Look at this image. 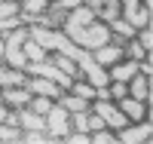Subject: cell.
<instances>
[{"instance_id":"cell-1","label":"cell","mask_w":153,"mask_h":144,"mask_svg":"<svg viewBox=\"0 0 153 144\" xmlns=\"http://www.w3.org/2000/svg\"><path fill=\"white\" fill-rule=\"evenodd\" d=\"M61 34L68 37V40H74L76 46H83V49H98V46H104V43H110V28L107 25H101L98 22V16L89 6H76V9H71L68 16H65V22H61Z\"/></svg>"},{"instance_id":"cell-2","label":"cell","mask_w":153,"mask_h":144,"mask_svg":"<svg viewBox=\"0 0 153 144\" xmlns=\"http://www.w3.org/2000/svg\"><path fill=\"white\" fill-rule=\"evenodd\" d=\"M25 40H28V31L25 28H16V31H9L6 34V49H3V58L9 68H16V71H25V64H28V58H25Z\"/></svg>"},{"instance_id":"cell-3","label":"cell","mask_w":153,"mask_h":144,"mask_svg":"<svg viewBox=\"0 0 153 144\" xmlns=\"http://www.w3.org/2000/svg\"><path fill=\"white\" fill-rule=\"evenodd\" d=\"M150 138H153V123H150V116L117 129V144H147Z\"/></svg>"},{"instance_id":"cell-4","label":"cell","mask_w":153,"mask_h":144,"mask_svg":"<svg viewBox=\"0 0 153 144\" xmlns=\"http://www.w3.org/2000/svg\"><path fill=\"white\" fill-rule=\"evenodd\" d=\"M89 107H92V110L101 116V120L107 123V129H113V132H117V129H123V126H129V116H126L113 101H101V98H95Z\"/></svg>"},{"instance_id":"cell-5","label":"cell","mask_w":153,"mask_h":144,"mask_svg":"<svg viewBox=\"0 0 153 144\" xmlns=\"http://www.w3.org/2000/svg\"><path fill=\"white\" fill-rule=\"evenodd\" d=\"M46 126H49V132H52L55 138H65L71 132V113L55 101L52 107H49V113H46Z\"/></svg>"},{"instance_id":"cell-6","label":"cell","mask_w":153,"mask_h":144,"mask_svg":"<svg viewBox=\"0 0 153 144\" xmlns=\"http://www.w3.org/2000/svg\"><path fill=\"white\" fill-rule=\"evenodd\" d=\"M25 89H28L31 95H49V98H61L65 95V89L58 83L46 80V77H31V74H28V80H25Z\"/></svg>"},{"instance_id":"cell-7","label":"cell","mask_w":153,"mask_h":144,"mask_svg":"<svg viewBox=\"0 0 153 144\" xmlns=\"http://www.w3.org/2000/svg\"><path fill=\"white\" fill-rule=\"evenodd\" d=\"M123 55H126V49H123L120 43H104V46L92 49V58L101 64V68H107V64H117V61H123Z\"/></svg>"},{"instance_id":"cell-8","label":"cell","mask_w":153,"mask_h":144,"mask_svg":"<svg viewBox=\"0 0 153 144\" xmlns=\"http://www.w3.org/2000/svg\"><path fill=\"white\" fill-rule=\"evenodd\" d=\"M0 101H3L6 107H16L19 110V107H28V104H31V92L25 86H6L3 95H0Z\"/></svg>"},{"instance_id":"cell-9","label":"cell","mask_w":153,"mask_h":144,"mask_svg":"<svg viewBox=\"0 0 153 144\" xmlns=\"http://www.w3.org/2000/svg\"><path fill=\"white\" fill-rule=\"evenodd\" d=\"M135 74H138V61H129V58L110 64V71H107V77H110L113 83H129Z\"/></svg>"},{"instance_id":"cell-10","label":"cell","mask_w":153,"mask_h":144,"mask_svg":"<svg viewBox=\"0 0 153 144\" xmlns=\"http://www.w3.org/2000/svg\"><path fill=\"white\" fill-rule=\"evenodd\" d=\"M117 107L129 116L132 123H138V120H144L147 116V110H144V101H138V98H132V95H126V98H117Z\"/></svg>"},{"instance_id":"cell-11","label":"cell","mask_w":153,"mask_h":144,"mask_svg":"<svg viewBox=\"0 0 153 144\" xmlns=\"http://www.w3.org/2000/svg\"><path fill=\"white\" fill-rule=\"evenodd\" d=\"M129 95H132V98H138V101H144L147 107H150V77L135 74L132 80H129Z\"/></svg>"},{"instance_id":"cell-12","label":"cell","mask_w":153,"mask_h":144,"mask_svg":"<svg viewBox=\"0 0 153 144\" xmlns=\"http://www.w3.org/2000/svg\"><path fill=\"white\" fill-rule=\"evenodd\" d=\"M25 80H28V74H25V71L6 68L3 58H0V89H6V86H25Z\"/></svg>"},{"instance_id":"cell-13","label":"cell","mask_w":153,"mask_h":144,"mask_svg":"<svg viewBox=\"0 0 153 144\" xmlns=\"http://www.w3.org/2000/svg\"><path fill=\"white\" fill-rule=\"evenodd\" d=\"M52 64H55L58 71H65V74L71 77V80H80V77H86L80 68H76V61H71L68 55H61V52H52Z\"/></svg>"},{"instance_id":"cell-14","label":"cell","mask_w":153,"mask_h":144,"mask_svg":"<svg viewBox=\"0 0 153 144\" xmlns=\"http://www.w3.org/2000/svg\"><path fill=\"white\" fill-rule=\"evenodd\" d=\"M61 107H65L68 113H76V110H89V104L92 101H86V98H80V95H74V92H65L61 98H55Z\"/></svg>"},{"instance_id":"cell-15","label":"cell","mask_w":153,"mask_h":144,"mask_svg":"<svg viewBox=\"0 0 153 144\" xmlns=\"http://www.w3.org/2000/svg\"><path fill=\"white\" fill-rule=\"evenodd\" d=\"M120 9H123V6H120V0H101V6H98L95 16L107 25V22H113V19H120Z\"/></svg>"},{"instance_id":"cell-16","label":"cell","mask_w":153,"mask_h":144,"mask_svg":"<svg viewBox=\"0 0 153 144\" xmlns=\"http://www.w3.org/2000/svg\"><path fill=\"white\" fill-rule=\"evenodd\" d=\"M107 28H110V34L123 37V40H132V37H135V31H138V28H132V25L126 22L123 16H120V19H113V22H107Z\"/></svg>"},{"instance_id":"cell-17","label":"cell","mask_w":153,"mask_h":144,"mask_svg":"<svg viewBox=\"0 0 153 144\" xmlns=\"http://www.w3.org/2000/svg\"><path fill=\"white\" fill-rule=\"evenodd\" d=\"M25 58H28V61H46L49 55H46V49L37 43V40L28 37V40H25Z\"/></svg>"},{"instance_id":"cell-18","label":"cell","mask_w":153,"mask_h":144,"mask_svg":"<svg viewBox=\"0 0 153 144\" xmlns=\"http://www.w3.org/2000/svg\"><path fill=\"white\" fill-rule=\"evenodd\" d=\"M71 92H74V95H80V98H86V101H95V98H98V89H95L92 83H83V80H74Z\"/></svg>"},{"instance_id":"cell-19","label":"cell","mask_w":153,"mask_h":144,"mask_svg":"<svg viewBox=\"0 0 153 144\" xmlns=\"http://www.w3.org/2000/svg\"><path fill=\"white\" fill-rule=\"evenodd\" d=\"M126 58H129V61H141V58H147V49L138 43V37L126 40Z\"/></svg>"},{"instance_id":"cell-20","label":"cell","mask_w":153,"mask_h":144,"mask_svg":"<svg viewBox=\"0 0 153 144\" xmlns=\"http://www.w3.org/2000/svg\"><path fill=\"white\" fill-rule=\"evenodd\" d=\"M0 141H3V144L22 141V126H6V123H0Z\"/></svg>"},{"instance_id":"cell-21","label":"cell","mask_w":153,"mask_h":144,"mask_svg":"<svg viewBox=\"0 0 153 144\" xmlns=\"http://www.w3.org/2000/svg\"><path fill=\"white\" fill-rule=\"evenodd\" d=\"M52 104H55V98H49V95H37V98H31V110H34V113H43V116H46Z\"/></svg>"},{"instance_id":"cell-22","label":"cell","mask_w":153,"mask_h":144,"mask_svg":"<svg viewBox=\"0 0 153 144\" xmlns=\"http://www.w3.org/2000/svg\"><path fill=\"white\" fill-rule=\"evenodd\" d=\"M22 12H31V16H37V12H46L49 9V0H22Z\"/></svg>"},{"instance_id":"cell-23","label":"cell","mask_w":153,"mask_h":144,"mask_svg":"<svg viewBox=\"0 0 153 144\" xmlns=\"http://www.w3.org/2000/svg\"><path fill=\"white\" fill-rule=\"evenodd\" d=\"M107 92H110V101H117V98H126L129 95V83H107Z\"/></svg>"},{"instance_id":"cell-24","label":"cell","mask_w":153,"mask_h":144,"mask_svg":"<svg viewBox=\"0 0 153 144\" xmlns=\"http://www.w3.org/2000/svg\"><path fill=\"white\" fill-rule=\"evenodd\" d=\"M71 126H74V132H86L89 135V116H86V110H76L74 120H71Z\"/></svg>"},{"instance_id":"cell-25","label":"cell","mask_w":153,"mask_h":144,"mask_svg":"<svg viewBox=\"0 0 153 144\" xmlns=\"http://www.w3.org/2000/svg\"><path fill=\"white\" fill-rule=\"evenodd\" d=\"M19 16V3H9V0H0V19H12Z\"/></svg>"},{"instance_id":"cell-26","label":"cell","mask_w":153,"mask_h":144,"mask_svg":"<svg viewBox=\"0 0 153 144\" xmlns=\"http://www.w3.org/2000/svg\"><path fill=\"white\" fill-rule=\"evenodd\" d=\"M55 6L65 9V12H71V9H76V6H83V0H55Z\"/></svg>"},{"instance_id":"cell-27","label":"cell","mask_w":153,"mask_h":144,"mask_svg":"<svg viewBox=\"0 0 153 144\" xmlns=\"http://www.w3.org/2000/svg\"><path fill=\"white\" fill-rule=\"evenodd\" d=\"M104 126H107V123H104V120H101V116L92 110V116H89V132H95V129H104Z\"/></svg>"},{"instance_id":"cell-28","label":"cell","mask_w":153,"mask_h":144,"mask_svg":"<svg viewBox=\"0 0 153 144\" xmlns=\"http://www.w3.org/2000/svg\"><path fill=\"white\" fill-rule=\"evenodd\" d=\"M3 49H6V43H3V40H0V58H3Z\"/></svg>"},{"instance_id":"cell-29","label":"cell","mask_w":153,"mask_h":144,"mask_svg":"<svg viewBox=\"0 0 153 144\" xmlns=\"http://www.w3.org/2000/svg\"><path fill=\"white\" fill-rule=\"evenodd\" d=\"M9 3H16V0H9Z\"/></svg>"}]
</instances>
